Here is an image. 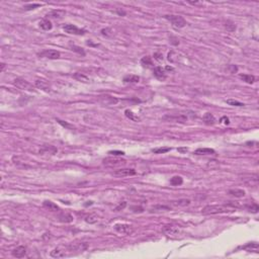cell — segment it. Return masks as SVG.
I'll return each mask as SVG.
<instances>
[{
	"label": "cell",
	"instance_id": "2",
	"mask_svg": "<svg viewBox=\"0 0 259 259\" xmlns=\"http://www.w3.org/2000/svg\"><path fill=\"white\" fill-rule=\"evenodd\" d=\"M164 17L168 21H170L174 29H182L186 26V20H185L184 18L180 15L168 14V15H165Z\"/></svg>",
	"mask_w": 259,
	"mask_h": 259
},
{
	"label": "cell",
	"instance_id": "42",
	"mask_svg": "<svg viewBox=\"0 0 259 259\" xmlns=\"http://www.w3.org/2000/svg\"><path fill=\"white\" fill-rule=\"evenodd\" d=\"M229 68L231 69V71H230L231 73H235V72H237V71H238V68H237L235 65H230V66H229Z\"/></svg>",
	"mask_w": 259,
	"mask_h": 259
},
{
	"label": "cell",
	"instance_id": "18",
	"mask_svg": "<svg viewBox=\"0 0 259 259\" xmlns=\"http://www.w3.org/2000/svg\"><path fill=\"white\" fill-rule=\"evenodd\" d=\"M215 153V150L211 148H198L194 151L195 155H212Z\"/></svg>",
	"mask_w": 259,
	"mask_h": 259
},
{
	"label": "cell",
	"instance_id": "17",
	"mask_svg": "<svg viewBox=\"0 0 259 259\" xmlns=\"http://www.w3.org/2000/svg\"><path fill=\"white\" fill-rule=\"evenodd\" d=\"M66 14V12L64 11V10H60V9H58V10H53V11H51V12H49L48 14H47V16L48 17H52V18H55V20H57V18H62L63 17V16Z\"/></svg>",
	"mask_w": 259,
	"mask_h": 259
},
{
	"label": "cell",
	"instance_id": "13",
	"mask_svg": "<svg viewBox=\"0 0 259 259\" xmlns=\"http://www.w3.org/2000/svg\"><path fill=\"white\" fill-rule=\"evenodd\" d=\"M35 84L38 88L43 89V90H45L46 92L50 91V85H49V82L46 80H44V79H37Z\"/></svg>",
	"mask_w": 259,
	"mask_h": 259
},
{
	"label": "cell",
	"instance_id": "43",
	"mask_svg": "<svg viewBox=\"0 0 259 259\" xmlns=\"http://www.w3.org/2000/svg\"><path fill=\"white\" fill-rule=\"evenodd\" d=\"M221 122H223L225 125H229V124H230V121H229V119L227 118V116H223V118L221 119Z\"/></svg>",
	"mask_w": 259,
	"mask_h": 259
},
{
	"label": "cell",
	"instance_id": "44",
	"mask_svg": "<svg viewBox=\"0 0 259 259\" xmlns=\"http://www.w3.org/2000/svg\"><path fill=\"white\" fill-rule=\"evenodd\" d=\"M110 32V29H101V34L103 35H110V32Z\"/></svg>",
	"mask_w": 259,
	"mask_h": 259
},
{
	"label": "cell",
	"instance_id": "36",
	"mask_svg": "<svg viewBox=\"0 0 259 259\" xmlns=\"http://www.w3.org/2000/svg\"><path fill=\"white\" fill-rule=\"evenodd\" d=\"M56 121L58 122L60 125H62V126H63V127L67 128V129H69V130H73V126H71V125H69V124H68V122H64V121H62V119H56Z\"/></svg>",
	"mask_w": 259,
	"mask_h": 259
},
{
	"label": "cell",
	"instance_id": "33",
	"mask_svg": "<svg viewBox=\"0 0 259 259\" xmlns=\"http://www.w3.org/2000/svg\"><path fill=\"white\" fill-rule=\"evenodd\" d=\"M226 103H228L229 105H232V106H244L245 105L243 102H240L238 100H234V99H227L226 100Z\"/></svg>",
	"mask_w": 259,
	"mask_h": 259
},
{
	"label": "cell",
	"instance_id": "25",
	"mask_svg": "<svg viewBox=\"0 0 259 259\" xmlns=\"http://www.w3.org/2000/svg\"><path fill=\"white\" fill-rule=\"evenodd\" d=\"M240 78H241L243 81H245L246 83H249V84L254 83V81H255L254 76L249 75V74H241V75H240Z\"/></svg>",
	"mask_w": 259,
	"mask_h": 259
},
{
	"label": "cell",
	"instance_id": "22",
	"mask_svg": "<svg viewBox=\"0 0 259 259\" xmlns=\"http://www.w3.org/2000/svg\"><path fill=\"white\" fill-rule=\"evenodd\" d=\"M74 78L77 79L78 81H81V82H84V83H88L89 82V78L84 74V73H81V72H77L74 74Z\"/></svg>",
	"mask_w": 259,
	"mask_h": 259
},
{
	"label": "cell",
	"instance_id": "6",
	"mask_svg": "<svg viewBox=\"0 0 259 259\" xmlns=\"http://www.w3.org/2000/svg\"><path fill=\"white\" fill-rule=\"evenodd\" d=\"M114 230L121 234H125V235H129V234H132L134 232V229L131 225L128 224H116L113 226Z\"/></svg>",
	"mask_w": 259,
	"mask_h": 259
},
{
	"label": "cell",
	"instance_id": "21",
	"mask_svg": "<svg viewBox=\"0 0 259 259\" xmlns=\"http://www.w3.org/2000/svg\"><path fill=\"white\" fill-rule=\"evenodd\" d=\"M141 64L143 65L144 67H147V68L152 67L153 66V60H152V58L150 56H145L141 59Z\"/></svg>",
	"mask_w": 259,
	"mask_h": 259
},
{
	"label": "cell",
	"instance_id": "3",
	"mask_svg": "<svg viewBox=\"0 0 259 259\" xmlns=\"http://www.w3.org/2000/svg\"><path fill=\"white\" fill-rule=\"evenodd\" d=\"M13 85L17 87L18 89H21V90H28V91H35V87L32 86V84H31L29 81L24 80L23 78H16L13 81Z\"/></svg>",
	"mask_w": 259,
	"mask_h": 259
},
{
	"label": "cell",
	"instance_id": "41",
	"mask_svg": "<svg viewBox=\"0 0 259 259\" xmlns=\"http://www.w3.org/2000/svg\"><path fill=\"white\" fill-rule=\"evenodd\" d=\"M154 58L156 59V60H158V61H162V60H163V56L161 55V54L156 53V54H154Z\"/></svg>",
	"mask_w": 259,
	"mask_h": 259
},
{
	"label": "cell",
	"instance_id": "31",
	"mask_svg": "<svg viewBox=\"0 0 259 259\" xmlns=\"http://www.w3.org/2000/svg\"><path fill=\"white\" fill-rule=\"evenodd\" d=\"M85 221L87 223H89V224H95V223L98 222V217L96 216V215H89V216H87L85 218Z\"/></svg>",
	"mask_w": 259,
	"mask_h": 259
},
{
	"label": "cell",
	"instance_id": "29",
	"mask_svg": "<svg viewBox=\"0 0 259 259\" xmlns=\"http://www.w3.org/2000/svg\"><path fill=\"white\" fill-rule=\"evenodd\" d=\"M125 114H126L127 118H129L130 119H132L133 122H140V118H138V116H135V113H133L132 111L127 110L126 111H125Z\"/></svg>",
	"mask_w": 259,
	"mask_h": 259
},
{
	"label": "cell",
	"instance_id": "35",
	"mask_svg": "<svg viewBox=\"0 0 259 259\" xmlns=\"http://www.w3.org/2000/svg\"><path fill=\"white\" fill-rule=\"evenodd\" d=\"M71 50H72L73 52L78 53L79 55H81V56H85V52H84V50L82 48L78 47V46H71Z\"/></svg>",
	"mask_w": 259,
	"mask_h": 259
},
{
	"label": "cell",
	"instance_id": "5",
	"mask_svg": "<svg viewBox=\"0 0 259 259\" xmlns=\"http://www.w3.org/2000/svg\"><path fill=\"white\" fill-rule=\"evenodd\" d=\"M63 29L66 32L70 35H82L86 32L85 29H79L77 28L74 24H65L63 26Z\"/></svg>",
	"mask_w": 259,
	"mask_h": 259
},
{
	"label": "cell",
	"instance_id": "19",
	"mask_svg": "<svg viewBox=\"0 0 259 259\" xmlns=\"http://www.w3.org/2000/svg\"><path fill=\"white\" fill-rule=\"evenodd\" d=\"M40 28L44 29V31H51L52 28H53V26H52V23L49 20H47V18H45V20H42L40 21Z\"/></svg>",
	"mask_w": 259,
	"mask_h": 259
},
{
	"label": "cell",
	"instance_id": "32",
	"mask_svg": "<svg viewBox=\"0 0 259 259\" xmlns=\"http://www.w3.org/2000/svg\"><path fill=\"white\" fill-rule=\"evenodd\" d=\"M225 28L227 29L228 32H234L236 29V24L233 23V21L228 20L227 23H225Z\"/></svg>",
	"mask_w": 259,
	"mask_h": 259
},
{
	"label": "cell",
	"instance_id": "39",
	"mask_svg": "<svg viewBox=\"0 0 259 259\" xmlns=\"http://www.w3.org/2000/svg\"><path fill=\"white\" fill-rule=\"evenodd\" d=\"M108 154L113 155V156H122V155H125V152H122V151H110L108 152Z\"/></svg>",
	"mask_w": 259,
	"mask_h": 259
},
{
	"label": "cell",
	"instance_id": "40",
	"mask_svg": "<svg viewBox=\"0 0 259 259\" xmlns=\"http://www.w3.org/2000/svg\"><path fill=\"white\" fill-rule=\"evenodd\" d=\"M249 209H250V212H258V206L256 203H253L251 206H250L249 208Z\"/></svg>",
	"mask_w": 259,
	"mask_h": 259
},
{
	"label": "cell",
	"instance_id": "26",
	"mask_svg": "<svg viewBox=\"0 0 259 259\" xmlns=\"http://www.w3.org/2000/svg\"><path fill=\"white\" fill-rule=\"evenodd\" d=\"M51 256H52V257H54V258L63 257V256H65V251L59 249V248H56V249H54L53 251H51Z\"/></svg>",
	"mask_w": 259,
	"mask_h": 259
},
{
	"label": "cell",
	"instance_id": "27",
	"mask_svg": "<svg viewBox=\"0 0 259 259\" xmlns=\"http://www.w3.org/2000/svg\"><path fill=\"white\" fill-rule=\"evenodd\" d=\"M183 180H182V177L180 176H174L170 179V184L174 185V186H177V185H181Z\"/></svg>",
	"mask_w": 259,
	"mask_h": 259
},
{
	"label": "cell",
	"instance_id": "46",
	"mask_svg": "<svg viewBox=\"0 0 259 259\" xmlns=\"http://www.w3.org/2000/svg\"><path fill=\"white\" fill-rule=\"evenodd\" d=\"M5 68V64L4 63H1V71H3Z\"/></svg>",
	"mask_w": 259,
	"mask_h": 259
},
{
	"label": "cell",
	"instance_id": "34",
	"mask_svg": "<svg viewBox=\"0 0 259 259\" xmlns=\"http://www.w3.org/2000/svg\"><path fill=\"white\" fill-rule=\"evenodd\" d=\"M163 209H165V211H168V209H170V208L169 206H153V208L151 209V211L150 212H160V211H163Z\"/></svg>",
	"mask_w": 259,
	"mask_h": 259
},
{
	"label": "cell",
	"instance_id": "38",
	"mask_svg": "<svg viewBox=\"0 0 259 259\" xmlns=\"http://www.w3.org/2000/svg\"><path fill=\"white\" fill-rule=\"evenodd\" d=\"M41 4H29V5H26L24 7V10H32V9H35L37 7H40Z\"/></svg>",
	"mask_w": 259,
	"mask_h": 259
},
{
	"label": "cell",
	"instance_id": "45",
	"mask_svg": "<svg viewBox=\"0 0 259 259\" xmlns=\"http://www.w3.org/2000/svg\"><path fill=\"white\" fill-rule=\"evenodd\" d=\"M178 151H179V152H186L187 149H186V148H179Z\"/></svg>",
	"mask_w": 259,
	"mask_h": 259
},
{
	"label": "cell",
	"instance_id": "4",
	"mask_svg": "<svg viewBox=\"0 0 259 259\" xmlns=\"http://www.w3.org/2000/svg\"><path fill=\"white\" fill-rule=\"evenodd\" d=\"M38 56L41 57V58H47V59H51V60H56L59 59L61 57V54H60L59 51L56 50H45L41 53L38 54Z\"/></svg>",
	"mask_w": 259,
	"mask_h": 259
},
{
	"label": "cell",
	"instance_id": "11",
	"mask_svg": "<svg viewBox=\"0 0 259 259\" xmlns=\"http://www.w3.org/2000/svg\"><path fill=\"white\" fill-rule=\"evenodd\" d=\"M11 254L15 258H23L26 254V248L24 246H18L12 250Z\"/></svg>",
	"mask_w": 259,
	"mask_h": 259
},
{
	"label": "cell",
	"instance_id": "8",
	"mask_svg": "<svg viewBox=\"0 0 259 259\" xmlns=\"http://www.w3.org/2000/svg\"><path fill=\"white\" fill-rule=\"evenodd\" d=\"M114 175L118 177H126V176H133L136 174V171L134 169H129V168H122L119 169V170L114 171Z\"/></svg>",
	"mask_w": 259,
	"mask_h": 259
},
{
	"label": "cell",
	"instance_id": "16",
	"mask_svg": "<svg viewBox=\"0 0 259 259\" xmlns=\"http://www.w3.org/2000/svg\"><path fill=\"white\" fill-rule=\"evenodd\" d=\"M43 206L51 212H58L60 209L59 206H57L55 203H53V201H51V200H45L43 203Z\"/></svg>",
	"mask_w": 259,
	"mask_h": 259
},
{
	"label": "cell",
	"instance_id": "23",
	"mask_svg": "<svg viewBox=\"0 0 259 259\" xmlns=\"http://www.w3.org/2000/svg\"><path fill=\"white\" fill-rule=\"evenodd\" d=\"M229 194L235 196V197H243V196L245 195V191L243 189H230L229 190Z\"/></svg>",
	"mask_w": 259,
	"mask_h": 259
},
{
	"label": "cell",
	"instance_id": "10",
	"mask_svg": "<svg viewBox=\"0 0 259 259\" xmlns=\"http://www.w3.org/2000/svg\"><path fill=\"white\" fill-rule=\"evenodd\" d=\"M163 119L165 121H169V122H185L187 121V116H184V114H179V116H165Z\"/></svg>",
	"mask_w": 259,
	"mask_h": 259
},
{
	"label": "cell",
	"instance_id": "1",
	"mask_svg": "<svg viewBox=\"0 0 259 259\" xmlns=\"http://www.w3.org/2000/svg\"><path fill=\"white\" fill-rule=\"evenodd\" d=\"M233 209L228 208L227 206H219V204H214V206H206L201 209V212L204 215H217L223 214V212H232Z\"/></svg>",
	"mask_w": 259,
	"mask_h": 259
},
{
	"label": "cell",
	"instance_id": "37",
	"mask_svg": "<svg viewBox=\"0 0 259 259\" xmlns=\"http://www.w3.org/2000/svg\"><path fill=\"white\" fill-rule=\"evenodd\" d=\"M127 206V203L126 201H122V203H119L118 206H116V209H114V211L116 212H119V211H122V209H124L125 208H126Z\"/></svg>",
	"mask_w": 259,
	"mask_h": 259
},
{
	"label": "cell",
	"instance_id": "9",
	"mask_svg": "<svg viewBox=\"0 0 259 259\" xmlns=\"http://www.w3.org/2000/svg\"><path fill=\"white\" fill-rule=\"evenodd\" d=\"M153 74H154L155 77H156L158 80H160V81H164L166 79V77H167V74H166L165 69H163V68L160 67V66L154 68V69H153Z\"/></svg>",
	"mask_w": 259,
	"mask_h": 259
},
{
	"label": "cell",
	"instance_id": "15",
	"mask_svg": "<svg viewBox=\"0 0 259 259\" xmlns=\"http://www.w3.org/2000/svg\"><path fill=\"white\" fill-rule=\"evenodd\" d=\"M203 121L204 124L208 125V126H212V125L216 122V119H215V116H212L211 113H206L203 118Z\"/></svg>",
	"mask_w": 259,
	"mask_h": 259
},
{
	"label": "cell",
	"instance_id": "20",
	"mask_svg": "<svg viewBox=\"0 0 259 259\" xmlns=\"http://www.w3.org/2000/svg\"><path fill=\"white\" fill-rule=\"evenodd\" d=\"M124 81L127 83H138L140 81V77L138 75H127L124 77Z\"/></svg>",
	"mask_w": 259,
	"mask_h": 259
},
{
	"label": "cell",
	"instance_id": "14",
	"mask_svg": "<svg viewBox=\"0 0 259 259\" xmlns=\"http://www.w3.org/2000/svg\"><path fill=\"white\" fill-rule=\"evenodd\" d=\"M243 250H246L248 252H255V253H259L258 249H259V246H258V243L256 242H251V243H248L246 245H244L242 247Z\"/></svg>",
	"mask_w": 259,
	"mask_h": 259
},
{
	"label": "cell",
	"instance_id": "12",
	"mask_svg": "<svg viewBox=\"0 0 259 259\" xmlns=\"http://www.w3.org/2000/svg\"><path fill=\"white\" fill-rule=\"evenodd\" d=\"M103 163L104 165L107 166H119V165H124L126 161L125 160H121V159H111V158H106V159L103 160Z\"/></svg>",
	"mask_w": 259,
	"mask_h": 259
},
{
	"label": "cell",
	"instance_id": "24",
	"mask_svg": "<svg viewBox=\"0 0 259 259\" xmlns=\"http://www.w3.org/2000/svg\"><path fill=\"white\" fill-rule=\"evenodd\" d=\"M59 221L62 223H71L73 221V217L69 214H61L59 216Z\"/></svg>",
	"mask_w": 259,
	"mask_h": 259
},
{
	"label": "cell",
	"instance_id": "28",
	"mask_svg": "<svg viewBox=\"0 0 259 259\" xmlns=\"http://www.w3.org/2000/svg\"><path fill=\"white\" fill-rule=\"evenodd\" d=\"M170 148L168 147H160V148H155L152 150V152L155 154H164V153H167V152L170 151Z\"/></svg>",
	"mask_w": 259,
	"mask_h": 259
},
{
	"label": "cell",
	"instance_id": "30",
	"mask_svg": "<svg viewBox=\"0 0 259 259\" xmlns=\"http://www.w3.org/2000/svg\"><path fill=\"white\" fill-rule=\"evenodd\" d=\"M174 206H188V204L190 203V200H185V198H183V200H176V201H172Z\"/></svg>",
	"mask_w": 259,
	"mask_h": 259
},
{
	"label": "cell",
	"instance_id": "7",
	"mask_svg": "<svg viewBox=\"0 0 259 259\" xmlns=\"http://www.w3.org/2000/svg\"><path fill=\"white\" fill-rule=\"evenodd\" d=\"M163 233H165L167 236H175L178 235L180 233V229H179L177 226H173V225H166L164 226V228L162 229Z\"/></svg>",
	"mask_w": 259,
	"mask_h": 259
}]
</instances>
